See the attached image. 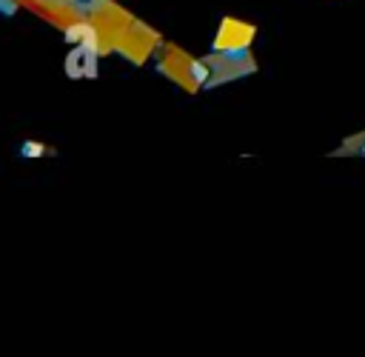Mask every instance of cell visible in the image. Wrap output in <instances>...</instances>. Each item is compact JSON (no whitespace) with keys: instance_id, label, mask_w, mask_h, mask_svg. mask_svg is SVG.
I'll return each mask as SVG.
<instances>
[{"instance_id":"cell-1","label":"cell","mask_w":365,"mask_h":357,"mask_svg":"<svg viewBox=\"0 0 365 357\" xmlns=\"http://www.w3.org/2000/svg\"><path fill=\"white\" fill-rule=\"evenodd\" d=\"M157 69L168 77V80H174L177 86H185L188 91H194L200 83H205V77H208V66H202L200 60H194V57H188L182 49H177V46H165L163 49V54H160V60H157Z\"/></svg>"},{"instance_id":"cell-2","label":"cell","mask_w":365,"mask_h":357,"mask_svg":"<svg viewBox=\"0 0 365 357\" xmlns=\"http://www.w3.org/2000/svg\"><path fill=\"white\" fill-rule=\"evenodd\" d=\"M160 46V34L154 31V29H148L145 23H140V20H131V26L117 37V46H114V51H120L125 60H131V63H145L151 54H154V49Z\"/></svg>"},{"instance_id":"cell-3","label":"cell","mask_w":365,"mask_h":357,"mask_svg":"<svg viewBox=\"0 0 365 357\" xmlns=\"http://www.w3.org/2000/svg\"><path fill=\"white\" fill-rule=\"evenodd\" d=\"M17 3H26L40 17H48L54 26H63V29H68L74 20L83 17L80 14V6L74 0H17Z\"/></svg>"},{"instance_id":"cell-4","label":"cell","mask_w":365,"mask_h":357,"mask_svg":"<svg viewBox=\"0 0 365 357\" xmlns=\"http://www.w3.org/2000/svg\"><path fill=\"white\" fill-rule=\"evenodd\" d=\"M251 34H254V29H251V26L237 23V20H222L220 34H217V49H220V51L234 54V51H240V49H245V46H248Z\"/></svg>"},{"instance_id":"cell-5","label":"cell","mask_w":365,"mask_h":357,"mask_svg":"<svg viewBox=\"0 0 365 357\" xmlns=\"http://www.w3.org/2000/svg\"><path fill=\"white\" fill-rule=\"evenodd\" d=\"M43 149H46L43 143H26V146H23V154H29V157H37V154H43Z\"/></svg>"}]
</instances>
